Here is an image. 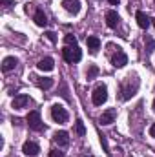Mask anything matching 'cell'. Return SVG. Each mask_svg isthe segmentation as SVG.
Masks as SVG:
<instances>
[{"label": "cell", "mask_w": 155, "mask_h": 157, "mask_svg": "<svg viewBox=\"0 0 155 157\" xmlns=\"http://www.w3.org/2000/svg\"><path fill=\"white\" fill-rule=\"evenodd\" d=\"M53 141H55L59 146H68V144H70V133L64 132V130H60V132H57V133L53 135Z\"/></svg>", "instance_id": "30bf717a"}, {"label": "cell", "mask_w": 155, "mask_h": 157, "mask_svg": "<svg viewBox=\"0 0 155 157\" xmlns=\"http://www.w3.org/2000/svg\"><path fill=\"white\" fill-rule=\"evenodd\" d=\"M46 37H47V40H51V42H57V35L53 31H46Z\"/></svg>", "instance_id": "cb8c5ba5"}, {"label": "cell", "mask_w": 155, "mask_h": 157, "mask_svg": "<svg viewBox=\"0 0 155 157\" xmlns=\"http://www.w3.org/2000/svg\"><path fill=\"white\" fill-rule=\"evenodd\" d=\"M64 42H66V46H77V37L75 35H66Z\"/></svg>", "instance_id": "7402d4cb"}, {"label": "cell", "mask_w": 155, "mask_h": 157, "mask_svg": "<svg viewBox=\"0 0 155 157\" xmlns=\"http://www.w3.org/2000/svg\"><path fill=\"white\" fill-rule=\"evenodd\" d=\"M117 117V110L115 108H108L106 112H102V115H100V119H99V122L102 124V126H106V124H112L113 121H115Z\"/></svg>", "instance_id": "ba28073f"}, {"label": "cell", "mask_w": 155, "mask_h": 157, "mask_svg": "<svg viewBox=\"0 0 155 157\" xmlns=\"http://www.w3.org/2000/svg\"><path fill=\"white\" fill-rule=\"evenodd\" d=\"M135 18H137V24H139V28H142V29H148V26H150V17H148L144 11H137Z\"/></svg>", "instance_id": "5bb4252c"}, {"label": "cell", "mask_w": 155, "mask_h": 157, "mask_svg": "<svg viewBox=\"0 0 155 157\" xmlns=\"http://www.w3.org/2000/svg\"><path fill=\"white\" fill-rule=\"evenodd\" d=\"M28 126L33 130V132H42L44 130V122H42V119H40V112L39 110H33V112H29L28 113Z\"/></svg>", "instance_id": "277c9868"}, {"label": "cell", "mask_w": 155, "mask_h": 157, "mask_svg": "<svg viewBox=\"0 0 155 157\" xmlns=\"http://www.w3.org/2000/svg\"><path fill=\"white\" fill-rule=\"evenodd\" d=\"M37 68H39L40 71H51V70L55 68V62H53V59H51V57H44V59H40V60H39Z\"/></svg>", "instance_id": "4fadbf2b"}, {"label": "cell", "mask_w": 155, "mask_h": 157, "mask_svg": "<svg viewBox=\"0 0 155 157\" xmlns=\"http://www.w3.org/2000/svg\"><path fill=\"white\" fill-rule=\"evenodd\" d=\"M75 130H77V133L80 135V137H82V135L86 133V128H84V122H82L80 119H78L77 122H75Z\"/></svg>", "instance_id": "44dd1931"}, {"label": "cell", "mask_w": 155, "mask_h": 157, "mask_svg": "<svg viewBox=\"0 0 155 157\" xmlns=\"http://www.w3.org/2000/svg\"><path fill=\"white\" fill-rule=\"evenodd\" d=\"M37 84H39V88H42V90H49L55 84V80L51 77H40V78H37Z\"/></svg>", "instance_id": "e0dca14e"}, {"label": "cell", "mask_w": 155, "mask_h": 157, "mask_svg": "<svg viewBox=\"0 0 155 157\" xmlns=\"http://www.w3.org/2000/svg\"><path fill=\"white\" fill-rule=\"evenodd\" d=\"M33 18H35V24L40 26V28H46V26H47V17H46V13H44L42 9H37V11H35Z\"/></svg>", "instance_id": "2e32d148"}, {"label": "cell", "mask_w": 155, "mask_h": 157, "mask_svg": "<svg viewBox=\"0 0 155 157\" xmlns=\"http://www.w3.org/2000/svg\"><path fill=\"white\" fill-rule=\"evenodd\" d=\"M153 2H155V0H153Z\"/></svg>", "instance_id": "f546056e"}, {"label": "cell", "mask_w": 155, "mask_h": 157, "mask_svg": "<svg viewBox=\"0 0 155 157\" xmlns=\"http://www.w3.org/2000/svg\"><path fill=\"white\" fill-rule=\"evenodd\" d=\"M91 101H93L95 106H102V104L108 101V88H106L104 84L97 86V88L93 90V93H91Z\"/></svg>", "instance_id": "3957f363"}, {"label": "cell", "mask_w": 155, "mask_h": 157, "mask_svg": "<svg viewBox=\"0 0 155 157\" xmlns=\"http://www.w3.org/2000/svg\"><path fill=\"white\" fill-rule=\"evenodd\" d=\"M62 6L71 15H77L78 11H80V0H62Z\"/></svg>", "instance_id": "9c48e42d"}, {"label": "cell", "mask_w": 155, "mask_h": 157, "mask_svg": "<svg viewBox=\"0 0 155 157\" xmlns=\"http://www.w3.org/2000/svg\"><path fill=\"white\" fill-rule=\"evenodd\" d=\"M62 57H64L66 62L73 64V62H78V60L82 59V51H80L78 46H66V48L62 49Z\"/></svg>", "instance_id": "7a4b0ae2"}, {"label": "cell", "mask_w": 155, "mask_h": 157, "mask_svg": "<svg viewBox=\"0 0 155 157\" xmlns=\"http://www.w3.org/2000/svg\"><path fill=\"white\" fill-rule=\"evenodd\" d=\"M150 135L155 139V124H152V126H150Z\"/></svg>", "instance_id": "484cf974"}, {"label": "cell", "mask_w": 155, "mask_h": 157, "mask_svg": "<svg viewBox=\"0 0 155 157\" xmlns=\"http://www.w3.org/2000/svg\"><path fill=\"white\" fill-rule=\"evenodd\" d=\"M152 108H153V112H155V99H153V104H152Z\"/></svg>", "instance_id": "83f0119b"}, {"label": "cell", "mask_w": 155, "mask_h": 157, "mask_svg": "<svg viewBox=\"0 0 155 157\" xmlns=\"http://www.w3.org/2000/svg\"><path fill=\"white\" fill-rule=\"evenodd\" d=\"M131 75L130 77H126V80L122 82V86H120V99L122 101H130L135 93H137V90H139V82H135L133 86H131Z\"/></svg>", "instance_id": "6da1fadb"}, {"label": "cell", "mask_w": 155, "mask_h": 157, "mask_svg": "<svg viewBox=\"0 0 155 157\" xmlns=\"http://www.w3.org/2000/svg\"><path fill=\"white\" fill-rule=\"evenodd\" d=\"M88 48H89L91 53H97L99 48H100V40L97 39V37H88Z\"/></svg>", "instance_id": "ac0fdd59"}, {"label": "cell", "mask_w": 155, "mask_h": 157, "mask_svg": "<svg viewBox=\"0 0 155 157\" xmlns=\"http://www.w3.org/2000/svg\"><path fill=\"white\" fill-rule=\"evenodd\" d=\"M144 46H146V53H153L155 51V40L150 35H144Z\"/></svg>", "instance_id": "d6986e66"}, {"label": "cell", "mask_w": 155, "mask_h": 157, "mask_svg": "<svg viewBox=\"0 0 155 157\" xmlns=\"http://www.w3.org/2000/svg\"><path fill=\"white\" fill-rule=\"evenodd\" d=\"M22 152H24L28 157H35V155H39L40 146L37 144V143H33V141H26L24 146H22Z\"/></svg>", "instance_id": "52a82bcc"}, {"label": "cell", "mask_w": 155, "mask_h": 157, "mask_svg": "<svg viewBox=\"0 0 155 157\" xmlns=\"http://www.w3.org/2000/svg\"><path fill=\"white\" fill-rule=\"evenodd\" d=\"M100 144H102V148H104V152H108V141H106V137H104V135L100 137Z\"/></svg>", "instance_id": "d4e9b609"}, {"label": "cell", "mask_w": 155, "mask_h": 157, "mask_svg": "<svg viewBox=\"0 0 155 157\" xmlns=\"http://www.w3.org/2000/svg\"><path fill=\"white\" fill-rule=\"evenodd\" d=\"M119 2H120V0H110V4H112V6H117Z\"/></svg>", "instance_id": "4316f807"}, {"label": "cell", "mask_w": 155, "mask_h": 157, "mask_svg": "<svg viewBox=\"0 0 155 157\" xmlns=\"http://www.w3.org/2000/svg\"><path fill=\"white\" fill-rule=\"evenodd\" d=\"M28 104H29V97L24 95V93H20V95H17V97L13 99V108H15V110H22V108H26Z\"/></svg>", "instance_id": "7c38bea8"}, {"label": "cell", "mask_w": 155, "mask_h": 157, "mask_svg": "<svg viewBox=\"0 0 155 157\" xmlns=\"http://www.w3.org/2000/svg\"><path fill=\"white\" fill-rule=\"evenodd\" d=\"M106 24H108V28H112V29H115L117 26L120 24V17H119L117 11H108V13H106Z\"/></svg>", "instance_id": "8fae6325"}, {"label": "cell", "mask_w": 155, "mask_h": 157, "mask_svg": "<svg viewBox=\"0 0 155 157\" xmlns=\"http://www.w3.org/2000/svg\"><path fill=\"white\" fill-rule=\"evenodd\" d=\"M17 64H18V59L17 57H6L2 60V70L4 71H11V70L17 68Z\"/></svg>", "instance_id": "9a60e30c"}, {"label": "cell", "mask_w": 155, "mask_h": 157, "mask_svg": "<svg viewBox=\"0 0 155 157\" xmlns=\"http://www.w3.org/2000/svg\"><path fill=\"white\" fill-rule=\"evenodd\" d=\"M51 117H53L55 122H59V124H66L68 119H70V115H68V112H66L64 106H60V104H53V106H51Z\"/></svg>", "instance_id": "5b68a950"}, {"label": "cell", "mask_w": 155, "mask_h": 157, "mask_svg": "<svg viewBox=\"0 0 155 157\" xmlns=\"http://www.w3.org/2000/svg\"><path fill=\"white\" fill-rule=\"evenodd\" d=\"M99 75V66H95V64H91L89 68H88V80H91V78H95Z\"/></svg>", "instance_id": "ffe728a7"}, {"label": "cell", "mask_w": 155, "mask_h": 157, "mask_svg": "<svg viewBox=\"0 0 155 157\" xmlns=\"http://www.w3.org/2000/svg\"><path fill=\"white\" fill-rule=\"evenodd\" d=\"M112 62H113L115 68H124V66L128 64V55H126L120 48H117V53L112 57Z\"/></svg>", "instance_id": "8992f818"}, {"label": "cell", "mask_w": 155, "mask_h": 157, "mask_svg": "<svg viewBox=\"0 0 155 157\" xmlns=\"http://www.w3.org/2000/svg\"><path fill=\"white\" fill-rule=\"evenodd\" d=\"M49 157H64V152H60V150H51V152H49Z\"/></svg>", "instance_id": "603a6c76"}, {"label": "cell", "mask_w": 155, "mask_h": 157, "mask_svg": "<svg viewBox=\"0 0 155 157\" xmlns=\"http://www.w3.org/2000/svg\"><path fill=\"white\" fill-rule=\"evenodd\" d=\"M153 26H155V18H153Z\"/></svg>", "instance_id": "f1b7e54d"}]
</instances>
